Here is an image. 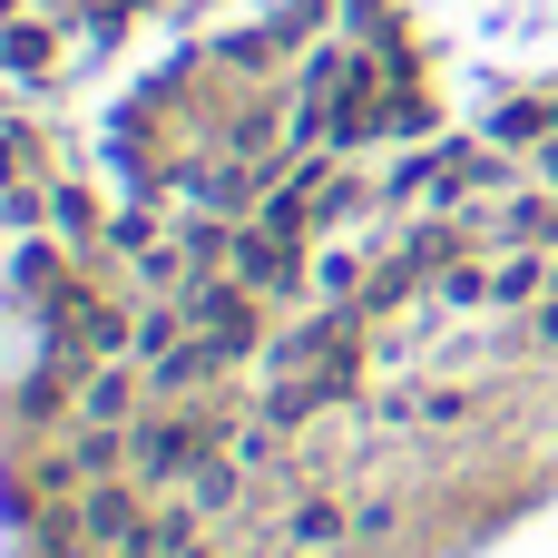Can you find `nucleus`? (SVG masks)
Returning a JSON list of instances; mask_svg holds the SVG:
<instances>
[{"instance_id": "obj_3", "label": "nucleus", "mask_w": 558, "mask_h": 558, "mask_svg": "<svg viewBox=\"0 0 558 558\" xmlns=\"http://www.w3.org/2000/svg\"><path fill=\"white\" fill-rule=\"evenodd\" d=\"M78 530H88V539H108V549H137V539H147V530H137V490L98 481V490L78 500Z\"/></svg>"}, {"instance_id": "obj_8", "label": "nucleus", "mask_w": 558, "mask_h": 558, "mask_svg": "<svg viewBox=\"0 0 558 558\" xmlns=\"http://www.w3.org/2000/svg\"><path fill=\"white\" fill-rule=\"evenodd\" d=\"M549 177H558V147H549Z\"/></svg>"}, {"instance_id": "obj_1", "label": "nucleus", "mask_w": 558, "mask_h": 558, "mask_svg": "<svg viewBox=\"0 0 558 558\" xmlns=\"http://www.w3.org/2000/svg\"><path fill=\"white\" fill-rule=\"evenodd\" d=\"M196 451H206V422H186V412H157V422L128 432L137 481H177V471H196Z\"/></svg>"}, {"instance_id": "obj_6", "label": "nucleus", "mask_w": 558, "mask_h": 558, "mask_svg": "<svg viewBox=\"0 0 558 558\" xmlns=\"http://www.w3.org/2000/svg\"><path fill=\"white\" fill-rule=\"evenodd\" d=\"M530 294H539V265H530V255H520V265H500V275H490V304H530Z\"/></svg>"}, {"instance_id": "obj_4", "label": "nucleus", "mask_w": 558, "mask_h": 558, "mask_svg": "<svg viewBox=\"0 0 558 558\" xmlns=\"http://www.w3.org/2000/svg\"><path fill=\"white\" fill-rule=\"evenodd\" d=\"M343 530H353V520H343V500H294L284 549H294V558H333V549H343Z\"/></svg>"}, {"instance_id": "obj_5", "label": "nucleus", "mask_w": 558, "mask_h": 558, "mask_svg": "<svg viewBox=\"0 0 558 558\" xmlns=\"http://www.w3.org/2000/svg\"><path fill=\"white\" fill-rule=\"evenodd\" d=\"M226 255H235V284H294V235H275V226L265 235H235Z\"/></svg>"}, {"instance_id": "obj_7", "label": "nucleus", "mask_w": 558, "mask_h": 558, "mask_svg": "<svg viewBox=\"0 0 558 558\" xmlns=\"http://www.w3.org/2000/svg\"><path fill=\"white\" fill-rule=\"evenodd\" d=\"M78 343H88V353H108V343H128V324H118L108 304H78Z\"/></svg>"}, {"instance_id": "obj_2", "label": "nucleus", "mask_w": 558, "mask_h": 558, "mask_svg": "<svg viewBox=\"0 0 558 558\" xmlns=\"http://www.w3.org/2000/svg\"><path fill=\"white\" fill-rule=\"evenodd\" d=\"M128 412H137V373L98 363V373L78 383V432H128Z\"/></svg>"}]
</instances>
